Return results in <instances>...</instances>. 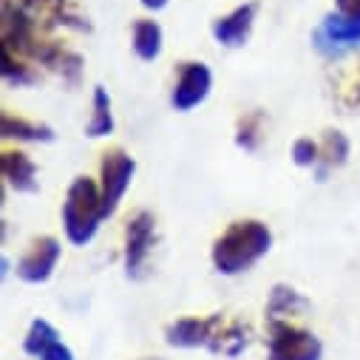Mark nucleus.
Returning <instances> with one entry per match:
<instances>
[{
	"label": "nucleus",
	"mask_w": 360,
	"mask_h": 360,
	"mask_svg": "<svg viewBox=\"0 0 360 360\" xmlns=\"http://www.w3.org/2000/svg\"><path fill=\"white\" fill-rule=\"evenodd\" d=\"M269 247H273V233L264 221L247 219V221H236L230 224L213 244V266L221 276H241L247 269L261 261Z\"/></svg>",
	"instance_id": "obj_1"
},
{
	"label": "nucleus",
	"mask_w": 360,
	"mask_h": 360,
	"mask_svg": "<svg viewBox=\"0 0 360 360\" xmlns=\"http://www.w3.org/2000/svg\"><path fill=\"white\" fill-rule=\"evenodd\" d=\"M103 219H105V207L100 188L94 185V179L77 176L63 202V227L68 241L74 247H85L97 236Z\"/></svg>",
	"instance_id": "obj_2"
},
{
	"label": "nucleus",
	"mask_w": 360,
	"mask_h": 360,
	"mask_svg": "<svg viewBox=\"0 0 360 360\" xmlns=\"http://www.w3.org/2000/svg\"><path fill=\"white\" fill-rule=\"evenodd\" d=\"M321 357H323V346L312 332L292 326L290 321L269 323L266 360H321Z\"/></svg>",
	"instance_id": "obj_3"
},
{
	"label": "nucleus",
	"mask_w": 360,
	"mask_h": 360,
	"mask_svg": "<svg viewBox=\"0 0 360 360\" xmlns=\"http://www.w3.org/2000/svg\"><path fill=\"white\" fill-rule=\"evenodd\" d=\"M136 173V162L131 153H125L122 148H114L108 153H103V165H100V193H103V207H105V219L117 213L125 191L134 182Z\"/></svg>",
	"instance_id": "obj_4"
},
{
	"label": "nucleus",
	"mask_w": 360,
	"mask_h": 360,
	"mask_svg": "<svg viewBox=\"0 0 360 360\" xmlns=\"http://www.w3.org/2000/svg\"><path fill=\"white\" fill-rule=\"evenodd\" d=\"M312 46L318 54L335 60V57H343L349 51H354L360 46V20H352V18H343L338 12L326 15L315 32H312Z\"/></svg>",
	"instance_id": "obj_5"
},
{
	"label": "nucleus",
	"mask_w": 360,
	"mask_h": 360,
	"mask_svg": "<svg viewBox=\"0 0 360 360\" xmlns=\"http://www.w3.org/2000/svg\"><path fill=\"white\" fill-rule=\"evenodd\" d=\"M224 329V318L221 315H210V318H179L165 329V340L173 349H219V338Z\"/></svg>",
	"instance_id": "obj_6"
},
{
	"label": "nucleus",
	"mask_w": 360,
	"mask_h": 360,
	"mask_svg": "<svg viewBox=\"0 0 360 360\" xmlns=\"http://www.w3.org/2000/svg\"><path fill=\"white\" fill-rule=\"evenodd\" d=\"M156 241V221L150 213L139 210L136 216L128 219L125 227V273L128 278H139L148 264V255Z\"/></svg>",
	"instance_id": "obj_7"
},
{
	"label": "nucleus",
	"mask_w": 360,
	"mask_h": 360,
	"mask_svg": "<svg viewBox=\"0 0 360 360\" xmlns=\"http://www.w3.org/2000/svg\"><path fill=\"white\" fill-rule=\"evenodd\" d=\"M213 88V74L205 63H182L173 85L170 103L176 111H193L196 105H202Z\"/></svg>",
	"instance_id": "obj_8"
},
{
	"label": "nucleus",
	"mask_w": 360,
	"mask_h": 360,
	"mask_svg": "<svg viewBox=\"0 0 360 360\" xmlns=\"http://www.w3.org/2000/svg\"><path fill=\"white\" fill-rule=\"evenodd\" d=\"M60 261V241L54 236H40L29 244L26 255L18 261V278L26 284H46Z\"/></svg>",
	"instance_id": "obj_9"
},
{
	"label": "nucleus",
	"mask_w": 360,
	"mask_h": 360,
	"mask_svg": "<svg viewBox=\"0 0 360 360\" xmlns=\"http://www.w3.org/2000/svg\"><path fill=\"white\" fill-rule=\"evenodd\" d=\"M255 15H258V4H244L238 9H233L230 15L213 20L210 32H213V40L224 49H241L247 40H250V32H252V23H255Z\"/></svg>",
	"instance_id": "obj_10"
},
{
	"label": "nucleus",
	"mask_w": 360,
	"mask_h": 360,
	"mask_svg": "<svg viewBox=\"0 0 360 360\" xmlns=\"http://www.w3.org/2000/svg\"><path fill=\"white\" fill-rule=\"evenodd\" d=\"M23 349H26V354H32L37 360H74V352L60 340L57 329L43 318L32 321L26 340H23Z\"/></svg>",
	"instance_id": "obj_11"
},
{
	"label": "nucleus",
	"mask_w": 360,
	"mask_h": 360,
	"mask_svg": "<svg viewBox=\"0 0 360 360\" xmlns=\"http://www.w3.org/2000/svg\"><path fill=\"white\" fill-rule=\"evenodd\" d=\"M4 6H15V9L26 12L37 26H40V18H43L46 26L65 23V26L85 29V23H79V18L68 9L65 0H4Z\"/></svg>",
	"instance_id": "obj_12"
},
{
	"label": "nucleus",
	"mask_w": 360,
	"mask_h": 360,
	"mask_svg": "<svg viewBox=\"0 0 360 360\" xmlns=\"http://www.w3.org/2000/svg\"><path fill=\"white\" fill-rule=\"evenodd\" d=\"M0 173L15 193H37V165L20 150H4Z\"/></svg>",
	"instance_id": "obj_13"
},
{
	"label": "nucleus",
	"mask_w": 360,
	"mask_h": 360,
	"mask_svg": "<svg viewBox=\"0 0 360 360\" xmlns=\"http://www.w3.org/2000/svg\"><path fill=\"white\" fill-rule=\"evenodd\" d=\"M34 60H40L43 65H49L51 71L63 74V79L68 82H77L79 79V71H82V57L63 49L60 43H51V40H37L34 51H32Z\"/></svg>",
	"instance_id": "obj_14"
},
{
	"label": "nucleus",
	"mask_w": 360,
	"mask_h": 360,
	"mask_svg": "<svg viewBox=\"0 0 360 360\" xmlns=\"http://www.w3.org/2000/svg\"><path fill=\"white\" fill-rule=\"evenodd\" d=\"M318 145H321V159L315 165V176H318V182H326V176L335 167L346 165V159H349V139L340 131H323Z\"/></svg>",
	"instance_id": "obj_15"
},
{
	"label": "nucleus",
	"mask_w": 360,
	"mask_h": 360,
	"mask_svg": "<svg viewBox=\"0 0 360 360\" xmlns=\"http://www.w3.org/2000/svg\"><path fill=\"white\" fill-rule=\"evenodd\" d=\"M0 131H4L6 139H18V142H54V131L49 125L29 122L9 111L0 114Z\"/></svg>",
	"instance_id": "obj_16"
},
{
	"label": "nucleus",
	"mask_w": 360,
	"mask_h": 360,
	"mask_svg": "<svg viewBox=\"0 0 360 360\" xmlns=\"http://www.w3.org/2000/svg\"><path fill=\"white\" fill-rule=\"evenodd\" d=\"M307 301L287 284H276L273 292H269V304H266V321L269 323H278L284 318H292L295 312H304Z\"/></svg>",
	"instance_id": "obj_17"
},
{
	"label": "nucleus",
	"mask_w": 360,
	"mask_h": 360,
	"mask_svg": "<svg viewBox=\"0 0 360 360\" xmlns=\"http://www.w3.org/2000/svg\"><path fill=\"white\" fill-rule=\"evenodd\" d=\"M114 131V111H111V97L103 85L94 88V100H91V120L85 125V136L100 139Z\"/></svg>",
	"instance_id": "obj_18"
},
{
	"label": "nucleus",
	"mask_w": 360,
	"mask_h": 360,
	"mask_svg": "<svg viewBox=\"0 0 360 360\" xmlns=\"http://www.w3.org/2000/svg\"><path fill=\"white\" fill-rule=\"evenodd\" d=\"M134 51L145 63H150L162 54V26L156 20H136L134 23Z\"/></svg>",
	"instance_id": "obj_19"
},
{
	"label": "nucleus",
	"mask_w": 360,
	"mask_h": 360,
	"mask_svg": "<svg viewBox=\"0 0 360 360\" xmlns=\"http://www.w3.org/2000/svg\"><path fill=\"white\" fill-rule=\"evenodd\" d=\"M264 139V111H250L236 125V145L241 150H258Z\"/></svg>",
	"instance_id": "obj_20"
},
{
	"label": "nucleus",
	"mask_w": 360,
	"mask_h": 360,
	"mask_svg": "<svg viewBox=\"0 0 360 360\" xmlns=\"http://www.w3.org/2000/svg\"><path fill=\"white\" fill-rule=\"evenodd\" d=\"M250 343V326L241 321H224L221 338H219V349L216 354H227V357H238Z\"/></svg>",
	"instance_id": "obj_21"
},
{
	"label": "nucleus",
	"mask_w": 360,
	"mask_h": 360,
	"mask_svg": "<svg viewBox=\"0 0 360 360\" xmlns=\"http://www.w3.org/2000/svg\"><path fill=\"white\" fill-rule=\"evenodd\" d=\"M0 74H4V82L6 85H15V88H23V85H34V71L32 65H26L20 60V54H15L12 49L4 46V65H0Z\"/></svg>",
	"instance_id": "obj_22"
},
{
	"label": "nucleus",
	"mask_w": 360,
	"mask_h": 360,
	"mask_svg": "<svg viewBox=\"0 0 360 360\" xmlns=\"http://www.w3.org/2000/svg\"><path fill=\"white\" fill-rule=\"evenodd\" d=\"M318 159H321V145L318 142H312L307 136L295 139V145H292V162L298 167H315Z\"/></svg>",
	"instance_id": "obj_23"
},
{
	"label": "nucleus",
	"mask_w": 360,
	"mask_h": 360,
	"mask_svg": "<svg viewBox=\"0 0 360 360\" xmlns=\"http://www.w3.org/2000/svg\"><path fill=\"white\" fill-rule=\"evenodd\" d=\"M335 12L343 15V18H352V20H360V0H335Z\"/></svg>",
	"instance_id": "obj_24"
},
{
	"label": "nucleus",
	"mask_w": 360,
	"mask_h": 360,
	"mask_svg": "<svg viewBox=\"0 0 360 360\" xmlns=\"http://www.w3.org/2000/svg\"><path fill=\"white\" fill-rule=\"evenodd\" d=\"M139 4H142L145 9H150V12H162V9L167 6V0H139Z\"/></svg>",
	"instance_id": "obj_25"
},
{
	"label": "nucleus",
	"mask_w": 360,
	"mask_h": 360,
	"mask_svg": "<svg viewBox=\"0 0 360 360\" xmlns=\"http://www.w3.org/2000/svg\"><path fill=\"white\" fill-rule=\"evenodd\" d=\"M142 360H159V357H142Z\"/></svg>",
	"instance_id": "obj_26"
}]
</instances>
